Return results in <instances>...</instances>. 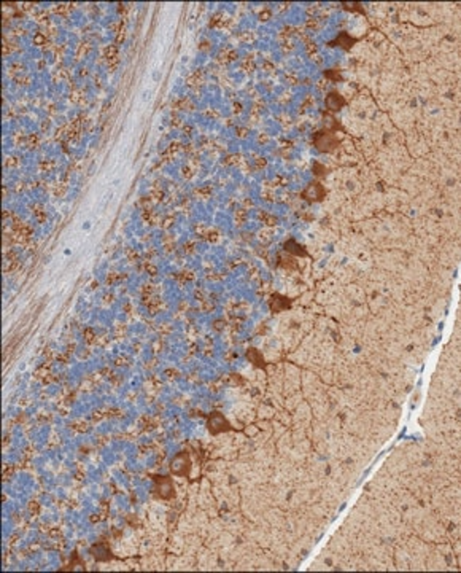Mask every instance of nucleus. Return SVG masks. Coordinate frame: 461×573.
<instances>
[{"label": "nucleus", "instance_id": "obj_1", "mask_svg": "<svg viewBox=\"0 0 461 573\" xmlns=\"http://www.w3.org/2000/svg\"><path fill=\"white\" fill-rule=\"evenodd\" d=\"M312 142L317 147L318 152H322V153L334 152V150L340 144L339 139L334 134V131H328V129H323V131H318V133H315L314 137H312Z\"/></svg>", "mask_w": 461, "mask_h": 573}, {"label": "nucleus", "instance_id": "obj_2", "mask_svg": "<svg viewBox=\"0 0 461 573\" xmlns=\"http://www.w3.org/2000/svg\"><path fill=\"white\" fill-rule=\"evenodd\" d=\"M191 459H189V452H180L178 456L174 457L172 464H170V471L175 475V476H189L191 473Z\"/></svg>", "mask_w": 461, "mask_h": 573}, {"label": "nucleus", "instance_id": "obj_3", "mask_svg": "<svg viewBox=\"0 0 461 573\" xmlns=\"http://www.w3.org/2000/svg\"><path fill=\"white\" fill-rule=\"evenodd\" d=\"M207 427H208V431L212 435H218V433H224V431H231L233 427L227 422V419L221 414V413H212L207 419Z\"/></svg>", "mask_w": 461, "mask_h": 573}, {"label": "nucleus", "instance_id": "obj_4", "mask_svg": "<svg viewBox=\"0 0 461 573\" xmlns=\"http://www.w3.org/2000/svg\"><path fill=\"white\" fill-rule=\"evenodd\" d=\"M155 490H156V495L164 500H169L175 495L172 481L166 476H155Z\"/></svg>", "mask_w": 461, "mask_h": 573}, {"label": "nucleus", "instance_id": "obj_5", "mask_svg": "<svg viewBox=\"0 0 461 573\" xmlns=\"http://www.w3.org/2000/svg\"><path fill=\"white\" fill-rule=\"evenodd\" d=\"M300 196H302L305 201H309V203H320V201L325 199L326 189H325V186L322 183L314 182V183H310V185H307L304 188V191L300 193Z\"/></svg>", "mask_w": 461, "mask_h": 573}, {"label": "nucleus", "instance_id": "obj_6", "mask_svg": "<svg viewBox=\"0 0 461 573\" xmlns=\"http://www.w3.org/2000/svg\"><path fill=\"white\" fill-rule=\"evenodd\" d=\"M269 307L274 314L283 312V310H288L289 307H291V299L283 296V295H280V293H274L269 298Z\"/></svg>", "mask_w": 461, "mask_h": 573}, {"label": "nucleus", "instance_id": "obj_7", "mask_svg": "<svg viewBox=\"0 0 461 573\" xmlns=\"http://www.w3.org/2000/svg\"><path fill=\"white\" fill-rule=\"evenodd\" d=\"M345 104H347V100L342 96H340L337 91H331L326 96V99H325V105H326L328 110H331V112H337V110L345 107Z\"/></svg>", "mask_w": 461, "mask_h": 573}, {"label": "nucleus", "instance_id": "obj_8", "mask_svg": "<svg viewBox=\"0 0 461 573\" xmlns=\"http://www.w3.org/2000/svg\"><path fill=\"white\" fill-rule=\"evenodd\" d=\"M356 43V38H353L352 35H348L347 32H340L333 42H329L331 46H339L342 49H350L353 45Z\"/></svg>", "mask_w": 461, "mask_h": 573}, {"label": "nucleus", "instance_id": "obj_9", "mask_svg": "<svg viewBox=\"0 0 461 573\" xmlns=\"http://www.w3.org/2000/svg\"><path fill=\"white\" fill-rule=\"evenodd\" d=\"M245 357H247V360H248L252 365H255V366H258V368H261V369H266V360H264L263 354H261V352H259L258 349L250 347V349L247 350Z\"/></svg>", "mask_w": 461, "mask_h": 573}, {"label": "nucleus", "instance_id": "obj_10", "mask_svg": "<svg viewBox=\"0 0 461 573\" xmlns=\"http://www.w3.org/2000/svg\"><path fill=\"white\" fill-rule=\"evenodd\" d=\"M283 248L286 250L288 253H291V255H294V257H309V253H307V250L300 245L299 242H296V239H288L286 242L283 244Z\"/></svg>", "mask_w": 461, "mask_h": 573}, {"label": "nucleus", "instance_id": "obj_11", "mask_svg": "<svg viewBox=\"0 0 461 573\" xmlns=\"http://www.w3.org/2000/svg\"><path fill=\"white\" fill-rule=\"evenodd\" d=\"M91 554L97 559V560H110L113 556H112V551L108 549V546L105 543H97L91 548Z\"/></svg>", "mask_w": 461, "mask_h": 573}, {"label": "nucleus", "instance_id": "obj_12", "mask_svg": "<svg viewBox=\"0 0 461 573\" xmlns=\"http://www.w3.org/2000/svg\"><path fill=\"white\" fill-rule=\"evenodd\" d=\"M325 77L333 80V82H342V75H340V70L339 69H331V70H326L325 72Z\"/></svg>", "mask_w": 461, "mask_h": 573}, {"label": "nucleus", "instance_id": "obj_13", "mask_svg": "<svg viewBox=\"0 0 461 573\" xmlns=\"http://www.w3.org/2000/svg\"><path fill=\"white\" fill-rule=\"evenodd\" d=\"M314 174L317 177H323L326 174V167L323 164H320L318 161H317V163H314Z\"/></svg>", "mask_w": 461, "mask_h": 573}, {"label": "nucleus", "instance_id": "obj_14", "mask_svg": "<svg viewBox=\"0 0 461 573\" xmlns=\"http://www.w3.org/2000/svg\"><path fill=\"white\" fill-rule=\"evenodd\" d=\"M344 8L348 12H363V8L359 4H344Z\"/></svg>", "mask_w": 461, "mask_h": 573}]
</instances>
